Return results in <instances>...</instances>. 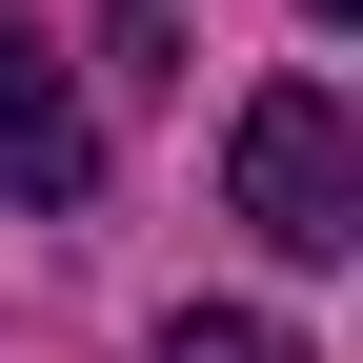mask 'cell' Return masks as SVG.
<instances>
[{
    "label": "cell",
    "mask_w": 363,
    "mask_h": 363,
    "mask_svg": "<svg viewBox=\"0 0 363 363\" xmlns=\"http://www.w3.org/2000/svg\"><path fill=\"white\" fill-rule=\"evenodd\" d=\"M222 202L262 222V262H343L363 242V121H343V81H262L242 142H222Z\"/></svg>",
    "instance_id": "6da1fadb"
},
{
    "label": "cell",
    "mask_w": 363,
    "mask_h": 363,
    "mask_svg": "<svg viewBox=\"0 0 363 363\" xmlns=\"http://www.w3.org/2000/svg\"><path fill=\"white\" fill-rule=\"evenodd\" d=\"M101 182V121H81V81L40 61V21L0 0V202H81Z\"/></svg>",
    "instance_id": "7a4b0ae2"
},
{
    "label": "cell",
    "mask_w": 363,
    "mask_h": 363,
    "mask_svg": "<svg viewBox=\"0 0 363 363\" xmlns=\"http://www.w3.org/2000/svg\"><path fill=\"white\" fill-rule=\"evenodd\" d=\"M303 21H363V0H303Z\"/></svg>",
    "instance_id": "277c9868"
},
{
    "label": "cell",
    "mask_w": 363,
    "mask_h": 363,
    "mask_svg": "<svg viewBox=\"0 0 363 363\" xmlns=\"http://www.w3.org/2000/svg\"><path fill=\"white\" fill-rule=\"evenodd\" d=\"M162 363H303V343L262 323V303H182V323H162Z\"/></svg>",
    "instance_id": "3957f363"
}]
</instances>
